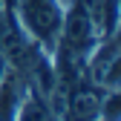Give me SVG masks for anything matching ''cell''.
Returning <instances> with one entry per match:
<instances>
[{
	"mask_svg": "<svg viewBox=\"0 0 121 121\" xmlns=\"http://www.w3.org/2000/svg\"><path fill=\"white\" fill-rule=\"evenodd\" d=\"M26 78L20 69L6 64L3 75H0V121H14L20 110V101L26 95Z\"/></svg>",
	"mask_w": 121,
	"mask_h": 121,
	"instance_id": "4",
	"label": "cell"
},
{
	"mask_svg": "<svg viewBox=\"0 0 121 121\" xmlns=\"http://www.w3.org/2000/svg\"><path fill=\"white\" fill-rule=\"evenodd\" d=\"M86 81L104 92H118V38L107 35L86 55Z\"/></svg>",
	"mask_w": 121,
	"mask_h": 121,
	"instance_id": "2",
	"label": "cell"
},
{
	"mask_svg": "<svg viewBox=\"0 0 121 121\" xmlns=\"http://www.w3.org/2000/svg\"><path fill=\"white\" fill-rule=\"evenodd\" d=\"M64 3L60 0H14V12L29 32V38H35L46 52L55 49L60 20H64Z\"/></svg>",
	"mask_w": 121,
	"mask_h": 121,
	"instance_id": "1",
	"label": "cell"
},
{
	"mask_svg": "<svg viewBox=\"0 0 121 121\" xmlns=\"http://www.w3.org/2000/svg\"><path fill=\"white\" fill-rule=\"evenodd\" d=\"M14 121H55V112L43 95H38L32 86H26V95L20 101V110H17Z\"/></svg>",
	"mask_w": 121,
	"mask_h": 121,
	"instance_id": "5",
	"label": "cell"
},
{
	"mask_svg": "<svg viewBox=\"0 0 121 121\" xmlns=\"http://www.w3.org/2000/svg\"><path fill=\"white\" fill-rule=\"evenodd\" d=\"M104 98L107 92L98 89L95 84H89L86 78L69 92L60 118L64 121H101V110H104Z\"/></svg>",
	"mask_w": 121,
	"mask_h": 121,
	"instance_id": "3",
	"label": "cell"
}]
</instances>
